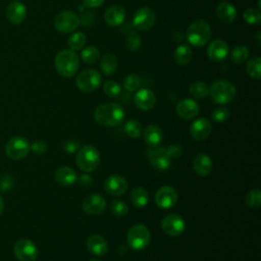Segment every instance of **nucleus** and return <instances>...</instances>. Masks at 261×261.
I'll return each mask as SVG.
<instances>
[{"mask_svg":"<svg viewBox=\"0 0 261 261\" xmlns=\"http://www.w3.org/2000/svg\"><path fill=\"white\" fill-rule=\"evenodd\" d=\"M95 120L104 126H116L124 119L123 108L113 102H107L99 105L94 112Z\"/></svg>","mask_w":261,"mask_h":261,"instance_id":"obj_1","label":"nucleus"},{"mask_svg":"<svg viewBox=\"0 0 261 261\" xmlns=\"http://www.w3.org/2000/svg\"><path fill=\"white\" fill-rule=\"evenodd\" d=\"M54 64L57 72L61 76L71 77L80 67V58L73 50H62L56 54Z\"/></svg>","mask_w":261,"mask_h":261,"instance_id":"obj_2","label":"nucleus"},{"mask_svg":"<svg viewBox=\"0 0 261 261\" xmlns=\"http://www.w3.org/2000/svg\"><path fill=\"white\" fill-rule=\"evenodd\" d=\"M208 95H210L212 101L217 104H227L234 99L237 88L230 82L218 80L210 86Z\"/></svg>","mask_w":261,"mask_h":261,"instance_id":"obj_3","label":"nucleus"},{"mask_svg":"<svg viewBox=\"0 0 261 261\" xmlns=\"http://www.w3.org/2000/svg\"><path fill=\"white\" fill-rule=\"evenodd\" d=\"M211 37V28L206 20L197 19L193 21L187 30L189 43L196 47H202L208 43Z\"/></svg>","mask_w":261,"mask_h":261,"instance_id":"obj_4","label":"nucleus"},{"mask_svg":"<svg viewBox=\"0 0 261 261\" xmlns=\"http://www.w3.org/2000/svg\"><path fill=\"white\" fill-rule=\"evenodd\" d=\"M100 163L98 150L91 145H86L79 149L76 154V164L85 172H92L97 169Z\"/></svg>","mask_w":261,"mask_h":261,"instance_id":"obj_5","label":"nucleus"},{"mask_svg":"<svg viewBox=\"0 0 261 261\" xmlns=\"http://www.w3.org/2000/svg\"><path fill=\"white\" fill-rule=\"evenodd\" d=\"M126 240L128 246L133 250L142 251L149 245L151 241V233L146 225L137 223L128 229Z\"/></svg>","mask_w":261,"mask_h":261,"instance_id":"obj_6","label":"nucleus"},{"mask_svg":"<svg viewBox=\"0 0 261 261\" xmlns=\"http://www.w3.org/2000/svg\"><path fill=\"white\" fill-rule=\"evenodd\" d=\"M102 77L101 74L93 68H87L81 71L76 76V87L82 92H93L95 91L101 84Z\"/></svg>","mask_w":261,"mask_h":261,"instance_id":"obj_7","label":"nucleus"},{"mask_svg":"<svg viewBox=\"0 0 261 261\" xmlns=\"http://www.w3.org/2000/svg\"><path fill=\"white\" fill-rule=\"evenodd\" d=\"M80 24L79 15L70 10L60 11L54 18L55 29L63 34L74 32Z\"/></svg>","mask_w":261,"mask_h":261,"instance_id":"obj_8","label":"nucleus"},{"mask_svg":"<svg viewBox=\"0 0 261 261\" xmlns=\"http://www.w3.org/2000/svg\"><path fill=\"white\" fill-rule=\"evenodd\" d=\"M30 152V144L23 137H13L5 145L6 155L13 160H20L24 158Z\"/></svg>","mask_w":261,"mask_h":261,"instance_id":"obj_9","label":"nucleus"},{"mask_svg":"<svg viewBox=\"0 0 261 261\" xmlns=\"http://www.w3.org/2000/svg\"><path fill=\"white\" fill-rule=\"evenodd\" d=\"M146 155L151 165L158 170H166L171 164V158L164 147H150L146 150Z\"/></svg>","mask_w":261,"mask_h":261,"instance_id":"obj_10","label":"nucleus"},{"mask_svg":"<svg viewBox=\"0 0 261 261\" xmlns=\"http://www.w3.org/2000/svg\"><path fill=\"white\" fill-rule=\"evenodd\" d=\"M13 253L18 261H36L38 248L31 240L20 239L13 247Z\"/></svg>","mask_w":261,"mask_h":261,"instance_id":"obj_11","label":"nucleus"},{"mask_svg":"<svg viewBox=\"0 0 261 261\" xmlns=\"http://www.w3.org/2000/svg\"><path fill=\"white\" fill-rule=\"evenodd\" d=\"M156 20L155 12L150 7H142L136 11L133 17V27L141 32L150 30Z\"/></svg>","mask_w":261,"mask_h":261,"instance_id":"obj_12","label":"nucleus"},{"mask_svg":"<svg viewBox=\"0 0 261 261\" xmlns=\"http://www.w3.org/2000/svg\"><path fill=\"white\" fill-rule=\"evenodd\" d=\"M162 230L170 237L181 234L186 228V223L182 217L178 214H168L161 220Z\"/></svg>","mask_w":261,"mask_h":261,"instance_id":"obj_13","label":"nucleus"},{"mask_svg":"<svg viewBox=\"0 0 261 261\" xmlns=\"http://www.w3.org/2000/svg\"><path fill=\"white\" fill-rule=\"evenodd\" d=\"M177 192L170 186H164L160 188L155 194V203L159 208L169 209L173 207L177 202Z\"/></svg>","mask_w":261,"mask_h":261,"instance_id":"obj_14","label":"nucleus"},{"mask_svg":"<svg viewBox=\"0 0 261 261\" xmlns=\"http://www.w3.org/2000/svg\"><path fill=\"white\" fill-rule=\"evenodd\" d=\"M106 207V200L99 194H91L87 196L83 203V210L90 215H97L104 211Z\"/></svg>","mask_w":261,"mask_h":261,"instance_id":"obj_15","label":"nucleus"},{"mask_svg":"<svg viewBox=\"0 0 261 261\" xmlns=\"http://www.w3.org/2000/svg\"><path fill=\"white\" fill-rule=\"evenodd\" d=\"M127 187L126 179L118 174H111L104 181L105 191L112 196H120L124 194Z\"/></svg>","mask_w":261,"mask_h":261,"instance_id":"obj_16","label":"nucleus"},{"mask_svg":"<svg viewBox=\"0 0 261 261\" xmlns=\"http://www.w3.org/2000/svg\"><path fill=\"white\" fill-rule=\"evenodd\" d=\"M212 132V125L207 118L201 117L196 119L190 127V134L196 141H203L207 139Z\"/></svg>","mask_w":261,"mask_h":261,"instance_id":"obj_17","label":"nucleus"},{"mask_svg":"<svg viewBox=\"0 0 261 261\" xmlns=\"http://www.w3.org/2000/svg\"><path fill=\"white\" fill-rule=\"evenodd\" d=\"M200 111L199 104L194 100L190 98H186L180 100L176 104V113L179 117L182 119H192L198 115Z\"/></svg>","mask_w":261,"mask_h":261,"instance_id":"obj_18","label":"nucleus"},{"mask_svg":"<svg viewBox=\"0 0 261 261\" xmlns=\"http://www.w3.org/2000/svg\"><path fill=\"white\" fill-rule=\"evenodd\" d=\"M228 49L229 47L225 41L216 39L209 44L207 48V55L211 60L219 62L226 58L229 51Z\"/></svg>","mask_w":261,"mask_h":261,"instance_id":"obj_19","label":"nucleus"},{"mask_svg":"<svg viewBox=\"0 0 261 261\" xmlns=\"http://www.w3.org/2000/svg\"><path fill=\"white\" fill-rule=\"evenodd\" d=\"M27 16V7L20 1H12L6 8V17L12 24L21 23Z\"/></svg>","mask_w":261,"mask_h":261,"instance_id":"obj_20","label":"nucleus"},{"mask_svg":"<svg viewBox=\"0 0 261 261\" xmlns=\"http://www.w3.org/2000/svg\"><path fill=\"white\" fill-rule=\"evenodd\" d=\"M134 102L136 106L141 110H150L154 107L156 103V97L155 94L146 88L140 89L134 97Z\"/></svg>","mask_w":261,"mask_h":261,"instance_id":"obj_21","label":"nucleus"},{"mask_svg":"<svg viewBox=\"0 0 261 261\" xmlns=\"http://www.w3.org/2000/svg\"><path fill=\"white\" fill-rule=\"evenodd\" d=\"M125 18V10L121 5L114 4L108 7L104 13L105 22L109 27H119Z\"/></svg>","mask_w":261,"mask_h":261,"instance_id":"obj_22","label":"nucleus"},{"mask_svg":"<svg viewBox=\"0 0 261 261\" xmlns=\"http://www.w3.org/2000/svg\"><path fill=\"white\" fill-rule=\"evenodd\" d=\"M87 249L95 256H103L108 251L106 240L99 234H92L87 239Z\"/></svg>","mask_w":261,"mask_h":261,"instance_id":"obj_23","label":"nucleus"},{"mask_svg":"<svg viewBox=\"0 0 261 261\" xmlns=\"http://www.w3.org/2000/svg\"><path fill=\"white\" fill-rule=\"evenodd\" d=\"M54 178L57 184L68 187L75 182L77 175L76 172L69 166H60L55 170Z\"/></svg>","mask_w":261,"mask_h":261,"instance_id":"obj_24","label":"nucleus"},{"mask_svg":"<svg viewBox=\"0 0 261 261\" xmlns=\"http://www.w3.org/2000/svg\"><path fill=\"white\" fill-rule=\"evenodd\" d=\"M144 141L150 147H158L163 140V132L156 124H149L143 132Z\"/></svg>","mask_w":261,"mask_h":261,"instance_id":"obj_25","label":"nucleus"},{"mask_svg":"<svg viewBox=\"0 0 261 261\" xmlns=\"http://www.w3.org/2000/svg\"><path fill=\"white\" fill-rule=\"evenodd\" d=\"M193 168L198 175L206 176L212 170V160L207 154H198L193 160Z\"/></svg>","mask_w":261,"mask_h":261,"instance_id":"obj_26","label":"nucleus"},{"mask_svg":"<svg viewBox=\"0 0 261 261\" xmlns=\"http://www.w3.org/2000/svg\"><path fill=\"white\" fill-rule=\"evenodd\" d=\"M216 14L222 22L230 23L237 17V10L232 4L228 2H220L216 7Z\"/></svg>","mask_w":261,"mask_h":261,"instance_id":"obj_27","label":"nucleus"},{"mask_svg":"<svg viewBox=\"0 0 261 261\" xmlns=\"http://www.w3.org/2000/svg\"><path fill=\"white\" fill-rule=\"evenodd\" d=\"M174 61L178 65H188L193 57V51L188 45H179L174 51Z\"/></svg>","mask_w":261,"mask_h":261,"instance_id":"obj_28","label":"nucleus"},{"mask_svg":"<svg viewBox=\"0 0 261 261\" xmlns=\"http://www.w3.org/2000/svg\"><path fill=\"white\" fill-rule=\"evenodd\" d=\"M117 64H118L117 58L112 53H106L105 55H103V57H101L100 68L102 72L106 75H110L114 73V71L117 68Z\"/></svg>","mask_w":261,"mask_h":261,"instance_id":"obj_29","label":"nucleus"},{"mask_svg":"<svg viewBox=\"0 0 261 261\" xmlns=\"http://www.w3.org/2000/svg\"><path fill=\"white\" fill-rule=\"evenodd\" d=\"M130 201L137 208H143L148 204L149 196L147 191L142 187H136L130 192Z\"/></svg>","mask_w":261,"mask_h":261,"instance_id":"obj_30","label":"nucleus"},{"mask_svg":"<svg viewBox=\"0 0 261 261\" xmlns=\"http://www.w3.org/2000/svg\"><path fill=\"white\" fill-rule=\"evenodd\" d=\"M189 92L194 98L203 99V98L208 96L209 88L205 83H203L201 81H197V82H194L190 85Z\"/></svg>","mask_w":261,"mask_h":261,"instance_id":"obj_31","label":"nucleus"},{"mask_svg":"<svg viewBox=\"0 0 261 261\" xmlns=\"http://www.w3.org/2000/svg\"><path fill=\"white\" fill-rule=\"evenodd\" d=\"M260 67H261V59H260V57L259 56H254V57L250 58L249 61L247 62L246 70H247V73L252 79L259 80L260 76H261Z\"/></svg>","mask_w":261,"mask_h":261,"instance_id":"obj_32","label":"nucleus"},{"mask_svg":"<svg viewBox=\"0 0 261 261\" xmlns=\"http://www.w3.org/2000/svg\"><path fill=\"white\" fill-rule=\"evenodd\" d=\"M81 58L84 62L93 64L100 58V52L95 46H87L86 48H83L81 52Z\"/></svg>","mask_w":261,"mask_h":261,"instance_id":"obj_33","label":"nucleus"},{"mask_svg":"<svg viewBox=\"0 0 261 261\" xmlns=\"http://www.w3.org/2000/svg\"><path fill=\"white\" fill-rule=\"evenodd\" d=\"M86 42H87L86 35L82 32H75L70 35L67 43H68V47L70 48V50L76 51V50L83 49Z\"/></svg>","mask_w":261,"mask_h":261,"instance_id":"obj_34","label":"nucleus"},{"mask_svg":"<svg viewBox=\"0 0 261 261\" xmlns=\"http://www.w3.org/2000/svg\"><path fill=\"white\" fill-rule=\"evenodd\" d=\"M248 57H249V49L243 45L234 47L230 52V58L237 64L244 63L248 59Z\"/></svg>","mask_w":261,"mask_h":261,"instance_id":"obj_35","label":"nucleus"},{"mask_svg":"<svg viewBox=\"0 0 261 261\" xmlns=\"http://www.w3.org/2000/svg\"><path fill=\"white\" fill-rule=\"evenodd\" d=\"M124 132L128 137L136 139V138H139L142 135L143 128H142V125L139 121L134 120V119H129L124 124Z\"/></svg>","mask_w":261,"mask_h":261,"instance_id":"obj_36","label":"nucleus"},{"mask_svg":"<svg viewBox=\"0 0 261 261\" xmlns=\"http://www.w3.org/2000/svg\"><path fill=\"white\" fill-rule=\"evenodd\" d=\"M245 203L251 208H259L261 205V191L260 189H253L245 196Z\"/></svg>","mask_w":261,"mask_h":261,"instance_id":"obj_37","label":"nucleus"},{"mask_svg":"<svg viewBox=\"0 0 261 261\" xmlns=\"http://www.w3.org/2000/svg\"><path fill=\"white\" fill-rule=\"evenodd\" d=\"M125 46L129 51H137L142 44L141 41V36L135 32L132 31L128 34H126V38H125Z\"/></svg>","mask_w":261,"mask_h":261,"instance_id":"obj_38","label":"nucleus"},{"mask_svg":"<svg viewBox=\"0 0 261 261\" xmlns=\"http://www.w3.org/2000/svg\"><path fill=\"white\" fill-rule=\"evenodd\" d=\"M244 19L249 24H258L261 21V13L257 8H247L244 11Z\"/></svg>","mask_w":261,"mask_h":261,"instance_id":"obj_39","label":"nucleus"},{"mask_svg":"<svg viewBox=\"0 0 261 261\" xmlns=\"http://www.w3.org/2000/svg\"><path fill=\"white\" fill-rule=\"evenodd\" d=\"M110 210L113 215L121 217V216H124L127 214L128 206L126 205L125 202H123L121 200H114L111 202Z\"/></svg>","mask_w":261,"mask_h":261,"instance_id":"obj_40","label":"nucleus"},{"mask_svg":"<svg viewBox=\"0 0 261 261\" xmlns=\"http://www.w3.org/2000/svg\"><path fill=\"white\" fill-rule=\"evenodd\" d=\"M141 86V77L137 74H128L123 81V88L128 92L138 90Z\"/></svg>","mask_w":261,"mask_h":261,"instance_id":"obj_41","label":"nucleus"},{"mask_svg":"<svg viewBox=\"0 0 261 261\" xmlns=\"http://www.w3.org/2000/svg\"><path fill=\"white\" fill-rule=\"evenodd\" d=\"M103 90L108 97H117L121 92L120 86L114 81H106L103 84Z\"/></svg>","mask_w":261,"mask_h":261,"instance_id":"obj_42","label":"nucleus"},{"mask_svg":"<svg viewBox=\"0 0 261 261\" xmlns=\"http://www.w3.org/2000/svg\"><path fill=\"white\" fill-rule=\"evenodd\" d=\"M229 115H230V112H229V110L227 108H225V107H217V108H215L212 111L211 118H212L213 121L219 123V122H223V121L227 120Z\"/></svg>","mask_w":261,"mask_h":261,"instance_id":"obj_43","label":"nucleus"},{"mask_svg":"<svg viewBox=\"0 0 261 261\" xmlns=\"http://www.w3.org/2000/svg\"><path fill=\"white\" fill-rule=\"evenodd\" d=\"M80 17V23H82L83 27H92L95 22V14L91 11H83Z\"/></svg>","mask_w":261,"mask_h":261,"instance_id":"obj_44","label":"nucleus"},{"mask_svg":"<svg viewBox=\"0 0 261 261\" xmlns=\"http://www.w3.org/2000/svg\"><path fill=\"white\" fill-rule=\"evenodd\" d=\"M30 150H32L35 154H44L47 151V145L44 141L37 140L32 145H30Z\"/></svg>","mask_w":261,"mask_h":261,"instance_id":"obj_45","label":"nucleus"},{"mask_svg":"<svg viewBox=\"0 0 261 261\" xmlns=\"http://www.w3.org/2000/svg\"><path fill=\"white\" fill-rule=\"evenodd\" d=\"M79 149H80V144L75 140H68V141L63 143V150L66 153L73 154V153L77 152Z\"/></svg>","mask_w":261,"mask_h":261,"instance_id":"obj_46","label":"nucleus"},{"mask_svg":"<svg viewBox=\"0 0 261 261\" xmlns=\"http://www.w3.org/2000/svg\"><path fill=\"white\" fill-rule=\"evenodd\" d=\"M171 159H176L182 154V147L179 144H171L166 148Z\"/></svg>","mask_w":261,"mask_h":261,"instance_id":"obj_47","label":"nucleus"},{"mask_svg":"<svg viewBox=\"0 0 261 261\" xmlns=\"http://www.w3.org/2000/svg\"><path fill=\"white\" fill-rule=\"evenodd\" d=\"M79 185L83 188H90L92 185H93V177L90 175V174H87V173H83L82 175H80L77 178H76Z\"/></svg>","mask_w":261,"mask_h":261,"instance_id":"obj_48","label":"nucleus"},{"mask_svg":"<svg viewBox=\"0 0 261 261\" xmlns=\"http://www.w3.org/2000/svg\"><path fill=\"white\" fill-rule=\"evenodd\" d=\"M105 0H83V5L87 8H97L100 7Z\"/></svg>","mask_w":261,"mask_h":261,"instance_id":"obj_49","label":"nucleus"},{"mask_svg":"<svg viewBox=\"0 0 261 261\" xmlns=\"http://www.w3.org/2000/svg\"><path fill=\"white\" fill-rule=\"evenodd\" d=\"M254 38H255V40H256V42H257V45H258V46H260V41H261V33H260V32H257V33H256V35L254 36Z\"/></svg>","mask_w":261,"mask_h":261,"instance_id":"obj_50","label":"nucleus"},{"mask_svg":"<svg viewBox=\"0 0 261 261\" xmlns=\"http://www.w3.org/2000/svg\"><path fill=\"white\" fill-rule=\"evenodd\" d=\"M3 208H4V201H3L2 197L0 196V215H1L2 211H3Z\"/></svg>","mask_w":261,"mask_h":261,"instance_id":"obj_51","label":"nucleus"}]
</instances>
